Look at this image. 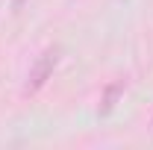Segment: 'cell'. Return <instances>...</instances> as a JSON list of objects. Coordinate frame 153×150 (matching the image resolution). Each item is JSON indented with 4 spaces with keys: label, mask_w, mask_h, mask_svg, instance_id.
<instances>
[{
    "label": "cell",
    "mask_w": 153,
    "mask_h": 150,
    "mask_svg": "<svg viewBox=\"0 0 153 150\" xmlns=\"http://www.w3.org/2000/svg\"><path fill=\"white\" fill-rule=\"evenodd\" d=\"M59 59H62V47H59V44L41 50V56L33 62V68H30V74H27V85H24L27 94H36V91H41V88L47 85V79L53 76Z\"/></svg>",
    "instance_id": "1"
},
{
    "label": "cell",
    "mask_w": 153,
    "mask_h": 150,
    "mask_svg": "<svg viewBox=\"0 0 153 150\" xmlns=\"http://www.w3.org/2000/svg\"><path fill=\"white\" fill-rule=\"evenodd\" d=\"M124 91H127V79H124V76L112 79V82L103 88V97H100V109H97V112H100V115H109L115 106H118V100H121V94H124Z\"/></svg>",
    "instance_id": "2"
}]
</instances>
